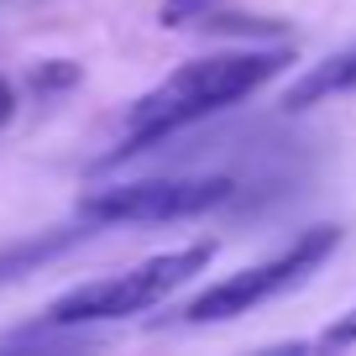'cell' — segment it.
<instances>
[{
	"instance_id": "5",
	"label": "cell",
	"mask_w": 356,
	"mask_h": 356,
	"mask_svg": "<svg viewBox=\"0 0 356 356\" xmlns=\"http://www.w3.org/2000/svg\"><path fill=\"white\" fill-rule=\"evenodd\" d=\"M351 89H356V42L341 47V53H330L325 63H314L309 74L283 95V111H309V105H325V100H335V95H351Z\"/></svg>"
},
{
	"instance_id": "1",
	"label": "cell",
	"mask_w": 356,
	"mask_h": 356,
	"mask_svg": "<svg viewBox=\"0 0 356 356\" xmlns=\"http://www.w3.org/2000/svg\"><path fill=\"white\" fill-rule=\"evenodd\" d=\"M283 68H289V53H273V47H262V53H215V58L184 63L178 74H168L152 95H142V100L131 105V136H126V147L111 152L100 168L126 163V157L147 152V147L163 142V136L184 131V126L204 121V115L225 111V105H236V100H246L252 89H262L267 79H278Z\"/></svg>"
},
{
	"instance_id": "6",
	"label": "cell",
	"mask_w": 356,
	"mask_h": 356,
	"mask_svg": "<svg viewBox=\"0 0 356 356\" xmlns=\"http://www.w3.org/2000/svg\"><path fill=\"white\" fill-rule=\"evenodd\" d=\"M79 236H84V225H58V231H37V236H26V241L0 246V289H6V283H16L22 273H32V267L63 257Z\"/></svg>"
},
{
	"instance_id": "10",
	"label": "cell",
	"mask_w": 356,
	"mask_h": 356,
	"mask_svg": "<svg viewBox=\"0 0 356 356\" xmlns=\"http://www.w3.org/2000/svg\"><path fill=\"white\" fill-rule=\"evenodd\" d=\"M11 111H16V100H11V84H6V79H0V126L11 121Z\"/></svg>"
},
{
	"instance_id": "7",
	"label": "cell",
	"mask_w": 356,
	"mask_h": 356,
	"mask_svg": "<svg viewBox=\"0 0 356 356\" xmlns=\"http://www.w3.org/2000/svg\"><path fill=\"white\" fill-rule=\"evenodd\" d=\"M215 11V0H163V11H157V26H189V22H204Z\"/></svg>"
},
{
	"instance_id": "8",
	"label": "cell",
	"mask_w": 356,
	"mask_h": 356,
	"mask_svg": "<svg viewBox=\"0 0 356 356\" xmlns=\"http://www.w3.org/2000/svg\"><path fill=\"white\" fill-rule=\"evenodd\" d=\"M68 84H79V68L63 63V58H47V63L32 68V89H42V95H53V89H68Z\"/></svg>"
},
{
	"instance_id": "9",
	"label": "cell",
	"mask_w": 356,
	"mask_h": 356,
	"mask_svg": "<svg viewBox=\"0 0 356 356\" xmlns=\"http://www.w3.org/2000/svg\"><path fill=\"white\" fill-rule=\"evenodd\" d=\"M325 346H356V309H351V314H341V320L325 330Z\"/></svg>"
},
{
	"instance_id": "2",
	"label": "cell",
	"mask_w": 356,
	"mask_h": 356,
	"mask_svg": "<svg viewBox=\"0 0 356 356\" xmlns=\"http://www.w3.org/2000/svg\"><path fill=\"white\" fill-rule=\"evenodd\" d=\"M215 262V241H194L178 252L147 257L121 278H100V283H79L63 299L47 304V325H95V320H126L142 314L152 304H163L173 289H184L189 278H200L204 267Z\"/></svg>"
},
{
	"instance_id": "4",
	"label": "cell",
	"mask_w": 356,
	"mask_h": 356,
	"mask_svg": "<svg viewBox=\"0 0 356 356\" xmlns=\"http://www.w3.org/2000/svg\"><path fill=\"white\" fill-rule=\"evenodd\" d=\"M231 178H136V184H111L84 200L89 225H163L189 220L231 200Z\"/></svg>"
},
{
	"instance_id": "3",
	"label": "cell",
	"mask_w": 356,
	"mask_h": 356,
	"mask_svg": "<svg viewBox=\"0 0 356 356\" xmlns=\"http://www.w3.org/2000/svg\"><path fill=\"white\" fill-rule=\"evenodd\" d=\"M335 241H341V225H314V231H304L289 252L267 257V262L246 267V273H236V278L210 283L204 293H194V299L184 304V320H189V325L236 320V314L257 309V304H267V299H278V293L299 289L309 273H320V262L335 252Z\"/></svg>"
}]
</instances>
